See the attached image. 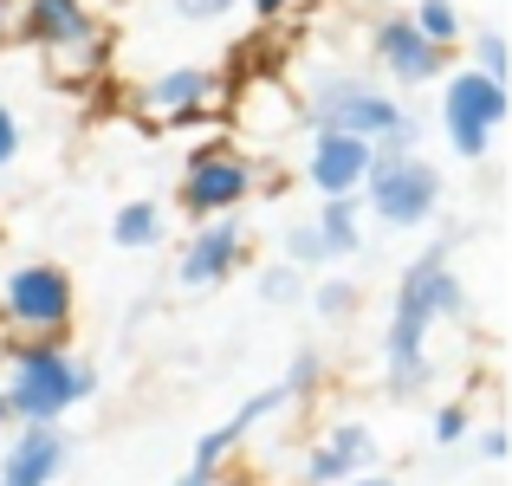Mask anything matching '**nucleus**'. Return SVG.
Segmentation results:
<instances>
[{"label": "nucleus", "mask_w": 512, "mask_h": 486, "mask_svg": "<svg viewBox=\"0 0 512 486\" xmlns=\"http://www.w3.org/2000/svg\"><path fill=\"white\" fill-rule=\"evenodd\" d=\"M474 72H487V78H500V85H506V39L493 33V26H487V33H474Z\"/></svg>", "instance_id": "obj_20"}, {"label": "nucleus", "mask_w": 512, "mask_h": 486, "mask_svg": "<svg viewBox=\"0 0 512 486\" xmlns=\"http://www.w3.org/2000/svg\"><path fill=\"white\" fill-rule=\"evenodd\" d=\"M286 260H292V266H325V260H331L318 221H312V227H292V234H286Z\"/></svg>", "instance_id": "obj_18"}, {"label": "nucleus", "mask_w": 512, "mask_h": 486, "mask_svg": "<svg viewBox=\"0 0 512 486\" xmlns=\"http://www.w3.org/2000/svg\"><path fill=\"white\" fill-rule=\"evenodd\" d=\"M370 52H376V65H383L389 78H402L409 91L435 85V78L448 72V46H435L409 13H383V20L370 26Z\"/></svg>", "instance_id": "obj_8"}, {"label": "nucleus", "mask_w": 512, "mask_h": 486, "mask_svg": "<svg viewBox=\"0 0 512 486\" xmlns=\"http://www.w3.org/2000/svg\"><path fill=\"white\" fill-rule=\"evenodd\" d=\"M214 98H221V72H214V65H169L163 78H150V85H143V111L175 117V124L201 117Z\"/></svg>", "instance_id": "obj_12"}, {"label": "nucleus", "mask_w": 512, "mask_h": 486, "mask_svg": "<svg viewBox=\"0 0 512 486\" xmlns=\"http://www.w3.org/2000/svg\"><path fill=\"white\" fill-rule=\"evenodd\" d=\"M26 46L52 52V59H104V20L85 7V0H20L13 13Z\"/></svg>", "instance_id": "obj_6"}, {"label": "nucleus", "mask_w": 512, "mask_h": 486, "mask_svg": "<svg viewBox=\"0 0 512 486\" xmlns=\"http://www.w3.org/2000/svg\"><path fill=\"white\" fill-rule=\"evenodd\" d=\"M409 20L422 26L435 46H461V13H454V0H415Z\"/></svg>", "instance_id": "obj_17"}, {"label": "nucleus", "mask_w": 512, "mask_h": 486, "mask_svg": "<svg viewBox=\"0 0 512 486\" xmlns=\"http://www.w3.org/2000/svg\"><path fill=\"white\" fill-rule=\"evenodd\" d=\"M0 33H7V7H0Z\"/></svg>", "instance_id": "obj_29"}, {"label": "nucleus", "mask_w": 512, "mask_h": 486, "mask_svg": "<svg viewBox=\"0 0 512 486\" xmlns=\"http://www.w3.org/2000/svg\"><path fill=\"white\" fill-rule=\"evenodd\" d=\"M240 0H175V13H182L188 26H208V20H227Z\"/></svg>", "instance_id": "obj_21"}, {"label": "nucleus", "mask_w": 512, "mask_h": 486, "mask_svg": "<svg viewBox=\"0 0 512 486\" xmlns=\"http://www.w3.org/2000/svg\"><path fill=\"white\" fill-rule=\"evenodd\" d=\"M260 299H266V305H292V299H305L299 273H292V266H266V273H260Z\"/></svg>", "instance_id": "obj_19"}, {"label": "nucleus", "mask_w": 512, "mask_h": 486, "mask_svg": "<svg viewBox=\"0 0 512 486\" xmlns=\"http://www.w3.org/2000/svg\"><path fill=\"white\" fill-rule=\"evenodd\" d=\"M350 299H357V292H350V279H325V286H318V312H325V318H344Z\"/></svg>", "instance_id": "obj_22"}, {"label": "nucleus", "mask_w": 512, "mask_h": 486, "mask_svg": "<svg viewBox=\"0 0 512 486\" xmlns=\"http://www.w3.org/2000/svg\"><path fill=\"white\" fill-rule=\"evenodd\" d=\"M299 117L312 130H350V137L376 143V150H415V124L383 85L350 72H312L305 78V104Z\"/></svg>", "instance_id": "obj_2"}, {"label": "nucleus", "mask_w": 512, "mask_h": 486, "mask_svg": "<svg viewBox=\"0 0 512 486\" xmlns=\"http://www.w3.org/2000/svg\"><path fill=\"white\" fill-rule=\"evenodd\" d=\"M461 279L448 273V253H422V260L402 273L396 292V318H389V389H422L428 383V324L435 318H461Z\"/></svg>", "instance_id": "obj_1"}, {"label": "nucleus", "mask_w": 512, "mask_h": 486, "mask_svg": "<svg viewBox=\"0 0 512 486\" xmlns=\"http://www.w3.org/2000/svg\"><path fill=\"white\" fill-rule=\"evenodd\" d=\"M0 389H7V415H20V422H59L72 402H85L98 389V370L72 363L59 344H20Z\"/></svg>", "instance_id": "obj_3"}, {"label": "nucleus", "mask_w": 512, "mask_h": 486, "mask_svg": "<svg viewBox=\"0 0 512 486\" xmlns=\"http://www.w3.org/2000/svg\"><path fill=\"white\" fill-rule=\"evenodd\" d=\"M376 162V143L350 137V130H312V150H305V175H312L318 195H357L363 175Z\"/></svg>", "instance_id": "obj_10"}, {"label": "nucleus", "mask_w": 512, "mask_h": 486, "mask_svg": "<svg viewBox=\"0 0 512 486\" xmlns=\"http://www.w3.org/2000/svg\"><path fill=\"white\" fill-rule=\"evenodd\" d=\"M363 201L389 227H422L441 208V169L422 162L415 150H376L370 175H363Z\"/></svg>", "instance_id": "obj_4"}, {"label": "nucleus", "mask_w": 512, "mask_h": 486, "mask_svg": "<svg viewBox=\"0 0 512 486\" xmlns=\"http://www.w3.org/2000/svg\"><path fill=\"white\" fill-rule=\"evenodd\" d=\"M247 7H253V13H260V20H279V13H286V7H292V0H247Z\"/></svg>", "instance_id": "obj_26"}, {"label": "nucleus", "mask_w": 512, "mask_h": 486, "mask_svg": "<svg viewBox=\"0 0 512 486\" xmlns=\"http://www.w3.org/2000/svg\"><path fill=\"white\" fill-rule=\"evenodd\" d=\"M480 454H487V461H500V454H506V435H500V428H487V435H480Z\"/></svg>", "instance_id": "obj_25"}, {"label": "nucleus", "mask_w": 512, "mask_h": 486, "mask_svg": "<svg viewBox=\"0 0 512 486\" xmlns=\"http://www.w3.org/2000/svg\"><path fill=\"white\" fill-rule=\"evenodd\" d=\"M0 299H7V318L20 331H65L72 318V279L59 266H20V273L0 279Z\"/></svg>", "instance_id": "obj_9"}, {"label": "nucleus", "mask_w": 512, "mask_h": 486, "mask_svg": "<svg viewBox=\"0 0 512 486\" xmlns=\"http://www.w3.org/2000/svg\"><path fill=\"white\" fill-rule=\"evenodd\" d=\"M111 240H117V247H130V253L156 247V240H163V208H156V201H124L117 221H111Z\"/></svg>", "instance_id": "obj_16"}, {"label": "nucleus", "mask_w": 512, "mask_h": 486, "mask_svg": "<svg viewBox=\"0 0 512 486\" xmlns=\"http://www.w3.org/2000/svg\"><path fill=\"white\" fill-rule=\"evenodd\" d=\"M234 486H240V480H234Z\"/></svg>", "instance_id": "obj_31"}, {"label": "nucleus", "mask_w": 512, "mask_h": 486, "mask_svg": "<svg viewBox=\"0 0 512 486\" xmlns=\"http://www.w3.org/2000/svg\"><path fill=\"white\" fill-rule=\"evenodd\" d=\"M376 454V441H370V428H331L325 441H318L312 454H305V480H318V486H331V480H350L363 461Z\"/></svg>", "instance_id": "obj_14"}, {"label": "nucleus", "mask_w": 512, "mask_h": 486, "mask_svg": "<svg viewBox=\"0 0 512 486\" xmlns=\"http://www.w3.org/2000/svg\"><path fill=\"white\" fill-rule=\"evenodd\" d=\"M247 195H253V162L247 156L221 150V143H208V150L188 156V169H182V208L195 214V221L234 214Z\"/></svg>", "instance_id": "obj_7"}, {"label": "nucleus", "mask_w": 512, "mask_h": 486, "mask_svg": "<svg viewBox=\"0 0 512 486\" xmlns=\"http://www.w3.org/2000/svg\"><path fill=\"white\" fill-rule=\"evenodd\" d=\"M461 435H467V409H461V402H448V409L435 415V441H448V448H454Z\"/></svg>", "instance_id": "obj_23"}, {"label": "nucleus", "mask_w": 512, "mask_h": 486, "mask_svg": "<svg viewBox=\"0 0 512 486\" xmlns=\"http://www.w3.org/2000/svg\"><path fill=\"white\" fill-rule=\"evenodd\" d=\"M318 234H325L331 260H344V253H357V240H363V221H357V195H325V214H318Z\"/></svg>", "instance_id": "obj_15"}, {"label": "nucleus", "mask_w": 512, "mask_h": 486, "mask_svg": "<svg viewBox=\"0 0 512 486\" xmlns=\"http://www.w3.org/2000/svg\"><path fill=\"white\" fill-rule=\"evenodd\" d=\"M506 111H512L506 85L487 78V72H454L448 85H441V130H448V150L461 162L487 156V143H493V130L506 124Z\"/></svg>", "instance_id": "obj_5"}, {"label": "nucleus", "mask_w": 512, "mask_h": 486, "mask_svg": "<svg viewBox=\"0 0 512 486\" xmlns=\"http://www.w3.org/2000/svg\"><path fill=\"white\" fill-rule=\"evenodd\" d=\"M13 156H20V117H13L7 104H0V169H7Z\"/></svg>", "instance_id": "obj_24"}, {"label": "nucleus", "mask_w": 512, "mask_h": 486, "mask_svg": "<svg viewBox=\"0 0 512 486\" xmlns=\"http://www.w3.org/2000/svg\"><path fill=\"white\" fill-rule=\"evenodd\" d=\"M331 486H396V480H383V474H350V480H331Z\"/></svg>", "instance_id": "obj_27"}, {"label": "nucleus", "mask_w": 512, "mask_h": 486, "mask_svg": "<svg viewBox=\"0 0 512 486\" xmlns=\"http://www.w3.org/2000/svg\"><path fill=\"white\" fill-rule=\"evenodd\" d=\"M0 422H7V389H0Z\"/></svg>", "instance_id": "obj_28"}, {"label": "nucleus", "mask_w": 512, "mask_h": 486, "mask_svg": "<svg viewBox=\"0 0 512 486\" xmlns=\"http://www.w3.org/2000/svg\"><path fill=\"white\" fill-rule=\"evenodd\" d=\"M65 467V435L52 422H26V435L7 448L0 461V480H20V486H52V474Z\"/></svg>", "instance_id": "obj_13"}, {"label": "nucleus", "mask_w": 512, "mask_h": 486, "mask_svg": "<svg viewBox=\"0 0 512 486\" xmlns=\"http://www.w3.org/2000/svg\"><path fill=\"white\" fill-rule=\"evenodd\" d=\"M240 253H247V227L240 221H227V214L201 221V234L188 240V253H182V286H195V292L221 286V279L240 266Z\"/></svg>", "instance_id": "obj_11"}, {"label": "nucleus", "mask_w": 512, "mask_h": 486, "mask_svg": "<svg viewBox=\"0 0 512 486\" xmlns=\"http://www.w3.org/2000/svg\"><path fill=\"white\" fill-rule=\"evenodd\" d=\"M0 486H20V480H0Z\"/></svg>", "instance_id": "obj_30"}]
</instances>
